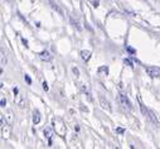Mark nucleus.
<instances>
[{"instance_id":"f257e3e1","label":"nucleus","mask_w":160,"mask_h":149,"mask_svg":"<svg viewBox=\"0 0 160 149\" xmlns=\"http://www.w3.org/2000/svg\"><path fill=\"white\" fill-rule=\"evenodd\" d=\"M145 71H146V73L150 77H152V79H159L160 77V68L159 67H146Z\"/></svg>"},{"instance_id":"f03ea898","label":"nucleus","mask_w":160,"mask_h":149,"mask_svg":"<svg viewBox=\"0 0 160 149\" xmlns=\"http://www.w3.org/2000/svg\"><path fill=\"white\" fill-rule=\"evenodd\" d=\"M119 101L120 104L124 106L125 109H127V110H131V102L129 101V99L126 97V95H124V94H120L119 95Z\"/></svg>"},{"instance_id":"7ed1b4c3","label":"nucleus","mask_w":160,"mask_h":149,"mask_svg":"<svg viewBox=\"0 0 160 149\" xmlns=\"http://www.w3.org/2000/svg\"><path fill=\"white\" fill-rule=\"evenodd\" d=\"M145 116H148L149 119H150V121L154 124L155 126H160V123H159V120L156 119V115L154 114V111H151V110H149L148 109V111H146V115Z\"/></svg>"},{"instance_id":"20e7f679","label":"nucleus","mask_w":160,"mask_h":149,"mask_svg":"<svg viewBox=\"0 0 160 149\" xmlns=\"http://www.w3.org/2000/svg\"><path fill=\"white\" fill-rule=\"evenodd\" d=\"M39 58L42 60V61H45V62H49V61H52V58H53V56L48 52V51H42L40 53H39Z\"/></svg>"},{"instance_id":"39448f33","label":"nucleus","mask_w":160,"mask_h":149,"mask_svg":"<svg viewBox=\"0 0 160 149\" xmlns=\"http://www.w3.org/2000/svg\"><path fill=\"white\" fill-rule=\"evenodd\" d=\"M81 57L83 61H88L89 58H91V52L89 51H86V49H83V51H81Z\"/></svg>"},{"instance_id":"423d86ee","label":"nucleus","mask_w":160,"mask_h":149,"mask_svg":"<svg viewBox=\"0 0 160 149\" xmlns=\"http://www.w3.org/2000/svg\"><path fill=\"white\" fill-rule=\"evenodd\" d=\"M44 135L48 139V143H49V145H51L52 144V130L49 129V128H45L44 129Z\"/></svg>"},{"instance_id":"0eeeda50","label":"nucleus","mask_w":160,"mask_h":149,"mask_svg":"<svg viewBox=\"0 0 160 149\" xmlns=\"http://www.w3.org/2000/svg\"><path fill=\"white\" fill-rule=\"evenodd\" d=\"M39 121H40V112L38 110H34L33 111V123L38 124Z\"/></svg>"},{"instance_id":"6e6552de","label":"nucleus","mask_w":160,"mask_h":149,"mask_svg":"<svg viewBox=\"0 0 160 149\" xmlns=\"http://www.w3.org/2000/svg\"><path fill=\"white\" fill-rule=\"evenodd\" d=\"M100 104H101V106H102V109H106L107 111H111V108H110V104L105 100V99H101L100 100Z\"/></svg>"},{"instance_id":"1a4fd4ad","label":"nucleus","mask_w":160,"mask_h":149,"mask_svg":"<svg viewBox=\"0 0 160 149\" xmlns=\"http://www.w3.org/2000/svg\"><path fill=\"white\" fill-rule=\"evenodd\" d=\"M99 73L102 75V76H107V75H108V68H107L106 66L100 67V68H99Z\"/></svg>"},{"instance_id":"9d476101","label":"nucleus","mask_w":160,"mask_h":149,"mask_svg":"<svg viewBox=\"0 0 160 149\" xmlns=\"http://www.w3.org/2000/svg\"><path fill=\"white\" fill-rule=\"evenodd\" d=\"M80 87L82 89V91L85 92V94H86V95H87V96H88L89 99H91V96H89V92H88V90H87V87L85 86V85H83V83H80Z\"/></svg>"},{"instance_id":"9b49d317","label":"nucleus","mask_w":160,"mask_h":149,"mask_svg":"<svg viewBox=\"0 0 160 149\" xmlns=\"http://www.w3.org/2000/svg\"><path fill=\"white\" fill-rule=\"evenodd\" d=\"M24 80L27 81L28 85H32V79H30V77L28 76V75H24Z\"/></svg>"},{"instance_id":"f8f14e48","label":"nucleus","mask_w":160,"mask_h":149,"mask_svg":"<svg viewBox=\"0 0 160 149\" xmlns=\"http://www.w3.org/2000/svg\"><path fill=\"white\" fill-rule=\"evenodd\" d=\"M124 63H125V65H127V66H130V67H133V66H134L133 63H131V61H130V60H126V58L124 60Z\"/></svg>"},{"instance_id":"ddd939ff","label":"nucleus","mask_w":160,"mask_h":149,"mask_svg":"<svg viewBox=\"0 0 160 149\" xmlns=\"http://www.w3.org/2000/svg\"><path fill=\"white\" fill-rule=\"evenodd\" d=\"M6 115H8V119H9V123L11 124V123H13V116H11V111H8V112H6Z\"/></svg>"},{"instance_id":"4468645a","label":"nucleus","mask_w":160,"mask_h":149,"mask_svg":"<svg viewBox=\"0 0 160 149\" xmlns=\"http://www.w3.org/2000/svg\"><path fill=\"white\" fill-rule=\"evenodd\" d=\"M126 51L130 52L131 54H134V53H135V49H134V48H131V47H129V46H126Z\"/></svg>"},{"instance_id":"2eb2a0df","label":"nucleus","mask_w":160,"mask_h":149,"mask_svg":"<svg viewBox=\"0 0 160 149\" xmlns=\"http://www.w3.org/2000/svg\"><path fill=\"white\" fill-rule=\"evenodd\" d=\"M116 133H119V134H124L125 130L122 129V128H116Z\"/></svg>"},{"instance_id":"dca6fc26","label":"nucleus","mask_w":160,"mask_h":149,"mask_svg":"<svg viewBox=\"0 0 160 149\" xmlns=\"http://www.w3.org/2000/svg\"><path fill=\"white\" fill-rule=\"evenodd\" d=\"M42 85H43V90H44V91H48V90H49V87H48V85H47L45 81H44L43 83H42Z\"/></svg>"},{"instance_id":"f3484780","label":"nucleus","mask_w":160,"mask_h":149,"mask_svg":"<svg viewBox=\"0 0 160 149\" xmlns=\"http://www.w3.org/2000/svg\"><path fill=\"white\" fill-rule=\"evenodd\" d=\"M73 73H74L76 76H78V75H80V71H78V68H76V67H74V68H73Z\"/></svg>"},{"instance_id":"a211bd4d","label":"nucleus","mask_w":160,"mask_h":149,"mask_svg":"<svg viewBox=\"0 0 160 149\" xmlns=\"http://www.w3.org/2000/svg\"><path fill=\"white\" fill-rule=\"evenodd\" d=\"M0 104H2V108H4V106L6 105V101L4 100V99H2V101H0Z\"/></svg>"},{"instance_id":"6ab92c4d","label":"nucleus","mask_w":160,"mask_h":149,"mask_svg":"<svg viewBox=\"0 0 160 149\" xmlns=\"http://www.w3.org/2000/svg\"><path fill=\"white\" fill-rule=\"evenodd\" d=\"M13 92H14V95H18V89L14 87V89H13Z\"/></svg>"},{"instance_id":"aec40b11","label":"nucleus","mask_w":160,"mask_h":149,"mask_svg":"<svg viewBox=\"0 0 160 149\" xmlns=\"http://www.w3.org/2000/svg\"><path fill=\"white\" fill-rule=\"evenodd\" d=\"M22 40H23V43H24V46L27 47V46H28V40H27V39H24V38H23Z\"/></svg>"}]
</instances>
